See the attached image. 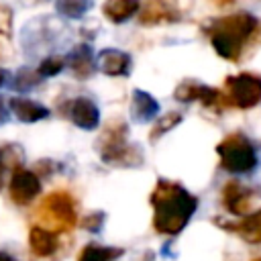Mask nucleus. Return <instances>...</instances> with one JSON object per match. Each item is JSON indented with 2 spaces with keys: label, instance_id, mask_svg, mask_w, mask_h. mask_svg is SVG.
<instances>
[{
  "label": "nucleus",
  "instance_id": "nucleus-15",
  "mask_svg": "<svg viewBox=\"0 0 261 261\" xmlns=\"http://www.w3.org/2000/svg\"><path fill=\"white\" fill-rule=\"evenodd\" d=\"M8 108H10V114L18 120V122H39V120H45L49 116V108L31 100V98H24V96H14L8 100Z\"/></svg>",
  "mask_w": 261,
  "mask_h": 261
},
{
  "label": "nucleus",
  "instance_id": "nucleus-23",
  "mask_svg": "<svg viewBox=\"0 0 261 261\" xmlns=\"http://www.w3.org/2000/svg\"><path fill=\"white\" fill-rule=\"evenodd\" d=\"M41 82V75L37 69H29V67H20L12 80V88L18 92H29L33 88H37Z\"/></svg>",
  "mask_w": 261,
  "mask_h": 261
},
{
  "label": "nucleus",
  "instance_id": "nucleus-24",
  "mask_svg": "<svg viewBox=\"0 0 261 261\" xmlns=\"http://www.w3.org/2000/svg\"><path fill=\"white\" fill-rule=\"evenodd\" d=\"M0 161L4 163L6 169H18L22 167V161H24V153L18 145L14 143H8V145H0Z\"/></svg>",
  "mask_w": 261,
  "mask_h": 261
},
{
  "label": "nucleus",
  "instance_id": "nucleus-4",
  "mask_svg": "<svg viewBox=\"0 0 261 261\" xmlns=\"http://www.w3.org/2000/svg\"><path fill=\"white\" fill-rule=\"evenodd\" d=\"M35 218L39 226H45L57 234L69 232L77 224V200L67 190H53L41 200Z\"/></svg>",
  "mask_w": 261,
  "mask_h": 261
},
{
  "label": "nucleus",
  "instance_id": "nucleus-21",
  "mask_svg": "<svg viewBox=\"0 0 261 261\" xmlns=\"http://www.w3.org/2000/svg\"><path fill=\"white\" fill-rule=\"evenodd\" d=\"M181 118H184V116H181L179 112H167V114H161V116L155 120L151 133H149V141H151V143L159 141L163 135H167L169 130H173V128L181 122Z\"/></svg>",
  "mask_w": 261,
  "mask_h": 261
},
{
  "label": "nucleus",
  "instance_id": "nucleus-22",
  "mask_svg": "<svg viewBox=\"0 0 261 261\" xmlns=\"http://www.w3.org/2000/svg\"><path fill=\"white\" fill-rule=\"evenodd\" d=\"M55 8L61 16L75 20L92 8V0H55Z\"/></svg>",
  "mask_w": 261,
  "mask_h": 261
},
{
  "label": "nucleus",
  "instance_id": "nucleus-28",
  "mask_svg": "<svg viewBox=\"0 0 261 261\" xmlns=\"http://www.w3.org/2000/svg\"><path fill=\"white\" fill-rule=\"evenodd\" d=\"M8 80H10V73H8V69L0 67V88H2V86H6V84H8Z\"/></svg>",
  "mask_w": 261,
  "mask_h": 261
},
{
  "label": "nucleus",
  "instance_id": "nucleus-10",
  "mask_svg": "<svg viewBox=\"0 0 261 261\" xmlns=\"http://www.w3.org/2000/svg\"><path fill=\"white\" fill-rule=\"evenodd\" d=\"M181 0H145L139 12V22L143 27H155L165 22H177L184 14Z\"/></svg>",
  "mask_w": 261,
  "mask_h": 261
},
{
  "label": "nucleus",
  "instance_id": "nucleus-27",
  "mask_svg": "<svg viewBox=\"0 0 261 261\" xmlns=\"http://www.w3.org/2000/svg\"><path fill=\"white\" fill-rule=\"evenodd\" d=\"M8 102H4V98H0V124L8 120Z\"/></svg>",
  "mask_w": 261,
  "mask_h": 261
},
{
  "label": "nucleus",
  "instance_id": "nucleus-3",
  "mask_svg": "<svg viewBox=\"0 0 261 261\" xmlns=\"http://www.w3.org/2000/svg\"><path fill=\"white\" fill-rule=\"evenodd\" d=\"M96 151L100 159L108 165H141L143 153L137 145L128 141V124L122 118H110L102 128Z\"/></svg>",
  "mask_w": 261,
  "mask_h": 261
},
{
  "label": "nucleus",
  "instance_id": "nucleus-20",
  "mask_svg": "<svg viewBox=\"0 0 261 261\" xmlns=\"http://www.w3.org/2000/svg\"><path fill=\"white\" fill-rule=\"evenodd\" d=\"M12 57V10L0 6V61Z\"/></svg>",
  "mask_w": 261,
  "mask_h": 261
},
{
  "label": "nucleus",
  "instance_id": "nucleus-6",
  "mask_svg": "<svg viewBox=\"0 0 261 261\" xmlns=\"http://www.w3.org/2000/svg\"><path fill=\"white\" fill-rule=\"evenodd\" d=\"M222 98L226 108L251 110L261 102V75L253 71H241L224 80Z\"/></svg>",
  "mask_w": 261,
  "mask_h": 261
},
{
  "label": "nucleus",
  "instance_id": "nucleus-13",
  "mask_svg": "<svg viewBox=\"0 0 261 261\" xmlns=\"http://www.w3.org/2000/svg\"><path fill=\"white\" fill-rule=\"evenodd\" d=\"M59 249V234L45 228V226H39V224H33L29 228V251L39 257V259H47V257H53Z\"/></svg>",
  "mask_w": 261,
  "mask_h": 261
},
{
  "label": "nucleus",
  "instance_id": "nucleus-30",
  "mask_svg": "<svg viewBox=\"0 0 261 261\" xmlns=\"http://www.w3.org/2000/svg\"><path fill=\"white\" fill-rule=\"evenodd\" d=\"M4 171H6V167H4V163L0 161V188H2V184H4Z\"/></svg>",
  "mask_w": 261,
  "mask_h": 261
},
{
  "label": "nucleus",
  "instance_id": "nucleus-16",
  "mask_svg": "<svg viewBox=\"0 0 261 261\" xmlns=\"http://www.w3.org/2000/svg\"><path fill=\"white\" fill-rule=\"evenodd\" d=\"M65 63H67V67L71 69L73 77H77V80H88V77L94 73V69H96L94 57H92V47L86 45V43L75 45V47L69 51Z\"/></svg>",
  "mask_w": 261,
  "mask_h": 261
},
{
  "label": "nucleus",
  "instance_id": "nucleus-7",
  "mask_svg": "<svg viewBox=\"0 0 261 261\" xmlns=\"http://www.w3.org/2000/svg\"><path fill=\"white\" fill-rule=\"evenodd\" d=\"M173 98L177 102H200L202 106L206 108H212L216 112H222L226 106H224V98H222V90L218 88H212V86H204L196 80H184L181 84H177L175 92H173Z\"/></svg>",
  "mask_w": 261,
  "mask_h": 261
},
{
  "label": "nucleus",
  "instance_id": "nucleus-17",
  "mask_svg": "<svg viewBox=\"0 0 261 261\" xmlns=\"http://www.w3.org/2000/svg\"><path fill=\"white\" fill-rule=\"evenodd\" d=\"M159 114V102L145 90H135L130 98V116L135 122L145 124L157 118Z\"/></svg>",
  "mask_w": 261,
  "mask_h": 261
},
{
  "label": "nucleus",
  "instance_id": "nucleus-26",
  "mask_svg": "<svg viewBox=\"0 0 261 261\" xmlns=\"http://www.w3.org/2000/svg\"><path fill=\"white\" fill-rule=\"evenodd\" d=\"M104 222H106V214L102 210H94V212H90L82 220V226L86 230H90V232H100V228L104 226Z\"/></svg>",
  "mask_w": 261,
  "mask_h": 261
},
{
  "label": "nucleus",
  "instance_id": "nucleus-31",
  "mask_svg": "<svg viewBox=\"0 0 261 261\" xmlns=\"http://www.w3.org/2000/svg\"><path fill=\"white\" fill-rule=\"evenodd\" d=\"M0 261H14V259H12L8 253H2V251H0Z\"/></svg>",
  "mask_w": 261,
  "mask_h": 261
},
{
  "label": "nucleus",
  "instance_id": "nucleus-11",
  "mask_svg": "<svg viewBox=\"0 0 261 261\" xmlns=\"http://www.w3.org/2000/svg\"><path fill=\"white\" fill-rule=\"evenodd\" d=\"M63 114L82 130H94L100 124V108L96 102L88 96H77L71 98L69 102L63 104Z\"/></svg>",
  "mask_w": 261,
  "mask_h": 261
},
{
  "label": "nucleus",
  "instance_id": "nucleus-9",
  "mask_svg": "<svg viewBox=\"0 0 261 261\" xmlns=\"http://www.w3.org/2000/svg\"><path fill=\"white\" fill-rule=\"evenodd\" d=\"M41 194V177L24 167L12 171L8 179V196L16 206H29Z\"/></svg>",
  "mask_w": 261,
  "mask_h": 261
},
{
  "label": "nucleus",
  "instance_id": "nucleus-25",
  "mask_svg": "<svg viewBox=\"0 0 261 261\" xmlns=\"http://www.w3.org/2000/svg\"><path fill=\"white\" fill-rule=\"evenodd\" d=\"M65 65H67V63H65L63 57H59V55H49V57H45V59L39 63L37 71H39L41 77H53V75L61 73Z\"/></svg>",
  "mask_w": 261,
  "mask_h": 261
},
{
  "label": "nucleus",
  "instance_id": "nucleus-1",
  "mask_svg": "<svg viewBox=\"0 0 261 261\" xmlns=\"http://www.w3.org/2000/svg\"><path fill=\"white\" fill-rule=\"evenodd\" d=\"M149 202L153 206V230L165 237H177L198 210V198L171 179H157Z\"/></svg>",
  "mask_w": 261,
  "mask_h": 261
},
{
  "label": "nucleus",
  "instance_id": "nucleus-18",
  "mask_svg": "<svg viewBox=\"0 0 261 261\" xmlns=\"http://www.w3.org/2000/svg\"><path fill=\"white\" fill-rule=\"evenodd\" d=\"M141 8L139 0H104L102 4V14L114 22V24H122L126 20H130Z\"/></svg>",
  "mask_w": 261,
  "mask_h": 261
},
{
  "label": "nucleus",
  "instance_id": "nucleus-12",
  "mask_svg": "<svg viewBox=\"0 0 261 261\" xmlns=\"http://www.w3.org/2000/svg\"><path fill=\"white\" fill-rule=\"evenodd\" d=\"M214 222L218 226H222L224 230H230V232H237L243 241L251 243V245H259L261 243V208L243 216L241 220L237 222H228L224 218H214Z\"/></svg>",
  "mask_w": 261,
  "mask_h": 261
},
{
  "label": "nucleus",
  "instance_id": "nucleus-5",
  "mask_svg": "<svg viewBox=\"0 0 261 261\" xmlns=\"http://www.w3.org/2000/svg\"><path fill=\"white\" fill-rule=\"evenodd\" d=\"M216 153L220 159V167L232 175H247L257 169L259 157L253 141L245 133H230L218 145Z\"/></svg>",
  "mask_w": 261,
  "mask_h": 261
},
{
  "label": "nucleus",
  "instance_id": "nucleus-32",
  "mask_svg": "<svg viewBox=\"0 0 261 261\" xmlns=\"http://www.w3.org/2000/svg\"><path fill=\"white\" fill-rule=\"evenodd\" d=\"M251 261H261V257H255V259H251Z\"/></svg>",
  "mask_w": 261,
  "mask_h": 261
},
{
  "label": "nucleus",
  "instance_id": "nucleus-19",
  "mask_svg": "<svg viewBox=\"0 0 261 261\" xmlns=\"http://www.w3.org/2000/svg\"><path fill=\"white\" fill-rule=\"evenodd\" d=\"M124 255V249L120 247H110V245H98V243H88L80 253L75 261H116L118 257Z\"/></svg>",
  "mask_w": 261,
  "mask_h": 261
},
{
  "label": "nucleus",
  "instance_id": "nucleus-2",
  "mask_svg": "<svg viewBox=\"0 0 261 261\" xmlns=\"http://www.w3.org/2000/svg\"><path fill=\"white\" fill-rule=\"evenodd\" d=\"M206 35L214 51L226 61H241L259 39V20L251 12H234L214 18L206 24Z\"/></svg>",
  "mask_w": 261,
  "mask_h": 261
},
{
  "label": "nucleus",
  "instance_id": "nucleus-8",
  "mask_svg": "<svg viewBox=\"0 0 261 261\" xmlns=\"http://www.w3.org/2000/svg\"><path fill=\"white\" fill-rule=\"evenodd\" d=\"M220 200H222V206H224L226 212L243 218V216L251 214V210L255 208L257 194H255L253 188H249V186H245L237 179H230L222 186Z\"/></svg>",
  "mask_w": 261,
  "mask_h": 261
},
{
  "label": "nucleus",
  "instance_id": "nucleus-29",
  "mask_svg": "<svg viewBox=\"0 0 261 261\" xmlns=\"http://www.w3.org/2000/svg\"><path fill=\"white\" fill-rule=\"evenodd\" d=\"M214 6H218V8H224V6H232L234 4V0H210Z\"/></svg>",
  "mask_w": 261,
  "mask_h": 261
},
{
  "label": "nucleus",
  "instance_id": "nucleus-14",
  "mask_svg": "<svg viewBox=\"0 0 261 261\" xmlns=\"http://www.w3.org/2000/svg\"><path fill=\"white\" fill-rule=\"evenodd\" d=\"M98 67L104 75L126 77L133 69V59L128 53H124L120 49H104L98 55Z\"/></svg>",
  "mask_w": 261,
  "mask_h": 261
}]
</instances>
